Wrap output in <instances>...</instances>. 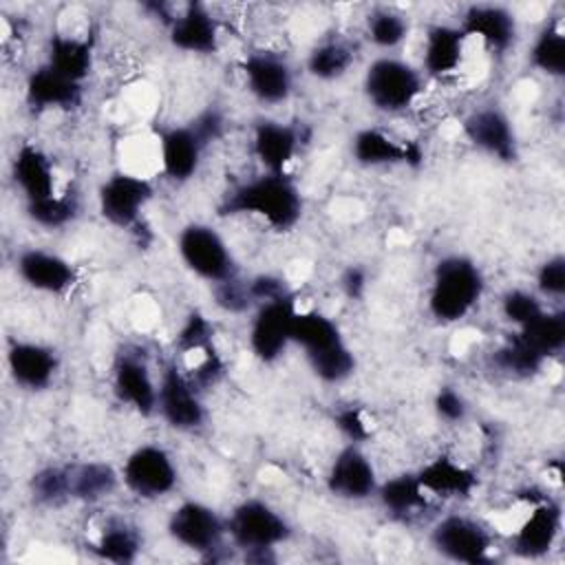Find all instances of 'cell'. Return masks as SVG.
<instances>
[{
	"mask_svg": "<svg viewBox=\"0 0 565 565\" xmlns=\"http://www.w3.org/2000/svg\"><path fill=\"white\" fill-rule=\"evenodd\" d=\"M247 88L263 104H280L291 93L289 64L271 53H254L243 62Z\"/></svg>",
	"mask_w": 565,
	"mask_h": 565,
	"instance_id": "15",
	"label": "cell"
},
{
	"mask_svg": "<svg viewBox=\"0 0 565 565\" xmlns=\"http://www.w3.org/2000/svg\"><path fill=\"white\" fill-rule=\"evenodd\" d=\"M335 426L351 439V441H364L369 437V426L362 417L360 408H342L335 413Z\"/></svg>",
	"mask_w": 565,
	"mask_h": 565,
	"instance_id": "46",
	"label": "cell"
},
{
	"mask_svg": "<svg viewBox=\"0 0 565 565\" xmlns=\"http://www.w3.org/2000/svg\"><path fill=\"white\" fill-rule=\"evenodd\" d=\"M214 300L221 309H225L230 313H241L254 302L249 282H241V280H236V276L214 282Z\"/></svg>",
	"mask_w": 565,
	"mask_h": 565,
	"instance_id": "42",
	"label": "cell"
},
{
	"mask_svg": "<svg viewBox=\"0 0 565 565\" xmlns=\"http://www.w3.org/2000/svg\"><path fill=\"white\" fill-rule=\"evenodd\" d=\"M13 179L26 196V203L55 196L53 166L49 157L31 143H22L13 159Z\"/></svg>",
	"mask_w": 565,
	"mask_h": 565,
	"instance_id": "21",
	"label": "cell"
},
{
	"mask_svg": "<svg viewBox=\"0 0 565 565\" xmlns=\"http://www.w3.org/2000/svg\"><path fill=\"white\" fill-rule=\"evenodd\" d=\"M463 135L483 152L501 159L516 161V137L510 119L499 108H481L463 119Z\"/></svg>",
	"mask_w": 565,
	"mask_h": 565,
	"instance_id": "13",
	"label": "cell"
},
{
	"mask_svg": "<svg viewBox=\"0 0 565 565\" xmlns=\"http://www.w3.org/2000/svg\"><path fill=\"white\" fill-rule=\"evenodd\" d=\"M203 148L205 146L201 143V139L194 135L190 126L166 130L161 135L163 172L172 181H188L199 170Z\"/></svg>",
	"mask_w": 565,
	"mask_h": 565,
	"instance_id": "22",
	"label": "cell"
},
{
	"mask_svg": "<svg viewBox=\"0 0 565 565\" xmlns=\"http://www.w3.org/2000/svg\"><path fill=\"white\" fill-rule=\"evenodd\" d=\"M364 93L377 110L397 113L417 99L422 93V77L402 60L380 57L366 68Z\"/></svg>",
	"mask_w": 565,
	"mask_h": 565,
	"instance_id": "3",
	"label": "cell"
},
{
	"mask_svg": "<svg viewBox=\"0 0 565 565\" xmlns=\"http://www.w3.org/2000/svg\"><path fill=\"white\" fill-rule=\"evenodd\" d=\"M435 411H437V415H439L441 419H446V422H461V419L466 417L468 406H466L463 397H461L457 391L444 386V388H439L437 395H435Z\"/></svg>",
	"mask_w": 565,
	"mask_h": 565,
	"instance_id": "45",
	"label": "cell"
},
{
	"mask_svg": "<svg viewBox=\"0 0 565 565\" xmlns=\"http://www.w3.org/2000/svg\"><path fill=\"white\" fill-rule=\"evenodd\" d=\"M351 152L362 166H386V163H419L422 152L415 143H397L382 130L364 128L353 137Z\"/></svg>",
	"mask_w": 565,
	"mask_h": 565,
	"instance_id": "25",
	"label": "cell"
},
{
	"mask_svg": "<svg viewBox=\"0 0 565 565\" xmlns=\"http://www.w3.org/2000/svg\"><path fill=\"white\" fill-rule=\"evenodd\" d=\"M426 492L437 497H468L477 488V477L448 457H437L417 472Z\"/></svg>",
	"mask_w": 565,
	"mask_h": 565,
	"instance_id": "27",
	"label": "cell"
},
{
	"mask_svg": "<svg viewBox=\"0 0 565 565\" xmlns=\"http://www.w3.org/2000/svg\"><path fill=\"white\" fill-rule=\"evenodd\" d=\"M298 148V132L291 126L278 121H258L254 128V154L267 168V172L285 174L287 163Z\"/></svg>",
	"mask_w": 565,
	"mask_h": 565,
	"instance_id": "24",
	"label": "cell"
},
{
	"mask_svg": "<svg viewBox=\"0 0 565 565\" xmlns=\"http://www.w3.org/2000/svg\"><path fill=\"white\" fill-rule=\"evenodd\" d=\"M351 62L353 53L344 42H324L309 53L307 68L318 79H335L347 73Z\"/></svg>",
	"mask_w": 565,
	"mask_h": 565,
	"instance_id": "35",
	"label": "cell"
},
{
	"mask_svg": "<svg viewBox=\"0 0 565 565\" xmlns=\"http://www.w3.org/2000/svg\"><path fill=\"white\" fill-rule=\"evenodd\" d=\"M530 57H532V64L541 73L561 77L565 73V35H563V31L556 24L545 26L536 38Z\"/></svg>",
	"mask_w": 565,
	"mask_h": 565,
	"instance_id": "34",
	"label": "cell"
},
{
	"mask_svg": "<svg viewBox=\"0 0 565 565\" xmlns=\"http://www.w3.org/2000/svg\"><path fill=\"white\" fill-rule=\"evenodd\" d=\"M463 35H477L492 51H505L516 38L514 15L497 4H475L461 20Z\"/></svg>",
	"mask_w": 565,
	"mask_h": 565,
	"instance_id": "20",
	"label": "cell"
},
{
	"mask_svg": "<svg viewBox=\"0 0 565 565\" xmlns=\"http://www.w3.org/2000/svg\"><path fill=\"white\" fill-rule=\"evenodd\" d=\"M212 342V324L207 322V318L199 311L190 313L185 324L181 327V331L177 333V347L181 351H207Z\"/></svg>",
	"mask_w": 565,
	"mask_h": 565,
	"instance_id": "43",
	"label": "cell"
},
{
	"mask_svg": "<svg viewBox=\"0 0 565 565\" xmlns=\"http://www.w3.org/2000/svg\"><path fill=\"white\" fill-rule=\"evenodd\" d=\"M221 214H256L274 230H289L302 214V199L287 174L267 172L238 185L218 207Z\"/></svg>",
	"mask_w": 565,
	"mask_h": 565,
	"instance_id": "1",
	"label": "cell"
},
{
	"mask_svg": "<svg viewBox=\"0 0 565 565\" xmlns=\"http://www.w3.org/2000/svg\"><path fill=\"white\" fill-rule=\"evenodd\" d=\"M340 287L349 298H353V300L362 298V294L366 289V271L362 267H355V265L347 267L344 274L340 276Z\"/></svg>",
	"mask_w": 565,
	"mask_h": 565,
	"instance_id": "49",
	"label": "cell"
},
{
	"mask_svg": "<svg viewBox=\"0 0 565 565\" xmlns=\"http://www.w3.org/2000/svg\"><path fill=\"white\" fill-rule=\"evenodd\" d=\"M327 488L331 494L351 501H360L377 492L375 468L355 444L335 455L327 472Z\"/></svg>",
	"mask_w": 565,
	"mask_h": 565,
	"instance_id": "12",
	"label": "cell"
},
{
	"mask_svg": "<svg viewBox=\"0 0 565 565\" xmlns=\"http://www.w3.org/2000/svg\"><path fill=\"white\" fill-rule=\"evenodd\" d=\"M157 411L177 430H194L205 419L196 388L174 364H168L161 373L157 386Z\"/></svg>",
	"mask_w": 565,
	"mask_h": 565,
	"instance_id": "8",
	"label": "cell"
},
{
	"mask_svg": "<svg viewBox=\"0 0 565 565\" xmlns=\"http://www.w3.org/2000/svg\"><path fill=\"white\" fill-rule=\"evenodd\" d=\"M433 545L439 554L457 563H488L490 534L472 519L450 514L441 519L433 530Z\"/></svg>",
	"mask_w": 565,
	"mask_h": 565,
	"instance_id": "9",
	"label": "cell"
},
{
	"mask_svg": "<svg viewBox=\"0 0 565 565\" xmlns=\"http://www.w3.org/2000/svg\"><path fill=\"white\" fill-rule=\"evenodd\" d=\"M68 499L79 501H99L117 488V472L108 463L88 461L66 466Z\"/></svg>",
	"mask_w": 565,
	"mask_h": 565,
	"instance_id": "28",
	"label": "cell"
},
{
	"mask_svg": "<svg viewBox=\"0 0 565 565\" xmlns=\"http://www.w3.org/2000/svg\"><path fill=\"white\" fill-rule=\"evenodd\" d=\"M97 199L99 212L108 223L117 227H130L137 223L141 207L152 199V185L148 179L137 174L117 172L102 183Z\"/></svg>",
	"mask_w": 565,
	"mask_h": 565,
	"instance_id": "10",
	"label": "cell"
},
{
	"mask_svg": "<svg viewBox=\"0 0 565 565\" xmlns=\"http://www.w3.org/2000/svg\"><path fill=\"white\" fill-rule=\"evenodd\" d=\"M179 254L188 269L210 282H221L236 276V265L225 241L210 225H185L179 234Z\"/></svg>",
	"mask_w": 565,
	"mask_h": 565,
	"instance_id": "5",
	"label": "cell"
},
{
	"mask_svg": "<svg viewBox=\"0 0 565 565\" xmlns=\"http://www.w3.org/2000/svg\"><path fill=\"white\" fill-rule=\"evenodd\" d=\"M49 66L82 84L93 68V44L88 40L57 33L49 40Z\"/></svg>",
	"mask_w": 565,
	"mask_h": 565,
	"instance_id": "29",
	"label": "cell"
},
{
	"mask_svg": "<svg viewBox=\"0 0 565 565\" xmlns=\"http://www.w3.org/2000/svg\"><path fill=\"white\" fill-rule=\"evenodd\" d=\"M545 309L541 307V300L536 296H532L530 291L514 289V291H508L503 298V316L519 327L532 322Z\"/></svg>",
	"mask_w": 565,
	"mask_h": 565,
	"instance_id": "41",
	"label": "cell"
},
{
	"mask_svg": "<svg viewBox=\"0 0 565 565\" xmlns=\"http://www.w3.org/2000/svg\"><path fill=\"white\" fill-rule=\"evenodd\" d=\"M516 338L547 360V355L558 353L565 344V316L543 311L532 322L523 324Z\"/></svg>",
	"mask_w": 565,
	"mask_h": 565,
	"instance_id": "31",
	"label": "cell"
},
{
	"mask_svg": "<svg viewBox=\"0 0 565 565\" xmlns=\"http://www.w3.org/2000/svg\"><path fill=\"white\" fill-rule=\"evenodd\" d=\"M406 20L393 11H375L373 15H369V38L382 49L397 46L406 38Z\"/></svg>",
	"mask_w": 565,
	"mask_h": 565,
	"instance_id": "40",
	"label": "cell"
},
{
	"mask_svg": "<svg viewBox=\"0 0 565 565\" xmlns=\"http://www.w3.org/2000/svg\"><path fill=\"white\" fill-rule=\"evenodd\" d=\"M93 550L99 558H106L113 563H132L141 550V541L135 527L121 521H115L104 527Z\"/></svg>",
	"mask_w": 565,
	"mask_h": 565,
	"instance_id": "33",
	"label": "cell"
},
{
	"mask_svg": "<svg viewBox=\"0 0 565 565\" xmlns=\"http://www.w3.org/2000/svg\"><path fill=\"white\" fill-rule=\"evenodd\" d=\"M190 128L194 130V135L201 139L203 146H207L210 141L218 139L221 132H223V117L216 113V110H203L192 124Z\"/></svg>",
	"mask_w": 565,
	"mask_h": 565,
	"instance_id": "47",
	"label": "cell"
},
{
	"mask_svg": "<svg viewBox=\"0 0 565 565\" xmlns=\"http://www.w3.org/2000/svg\"><path fill=\"white\" fill-rule=\"evenodd\" d=\"M225 532L221 516L205 503L185 501L168 519V534L183 547L194 552L214 550Z\"/></svg>",
	"mask_w": 565,
	"mask_h": 565,
	"instance_id": "11",
	"label": "cell"
},
{
	"mask_svg": "<svg viewBox=\"0 0 565 565\" xmlns=\"http://www.w3.org/2000/svg\"><path fill=\"white\" fill-rule=\"evenodd\" d=\"M296 307L291 296L260 302L249 331V347L260 362H276L291 342Z\"/></svg>",
	"mask_w": 565,
	"mask_h": 565,
	"instance_id": "7",
	"label": "cell"
},
{
	"mask_svg": "<svg viewBox=\"0 0 565 565\" xmlns=\"http://www.w3.org/2000/svg\"><path fill=\"white\" fill-rule=\"evenodd\" d=\"M307 362L322 382H331V384L347 380L355 369V358L344 342L318 353H309Z\"/></svg>",
	"mask_w": 565,
	"mask_h": 565,
	"instance_id": "36",
	"label": "cell"
},
{
	"mask_svg": "<svg viewBox=\"0 0 565 565\" xmlns=\"http://www.w3.org/2000/svg\"><path fill=\"white\" fill-rule=\"evenodd\" d=\"M26 102L35 108H75L82 102V84L64 77L49 64L26 79Z\"/></svg>",
	"mask_w": 565,
	"mask_h": 565,
	"instance_id": "23",
	"label": "cell"
},
{
	"mask_svg": "<svg viewBox=\"0 0 565 565\" xmlns=\"http://www.w3.org/2000/svg\"><path fill=\"white\" fill-rule=\"evenodd\" d=\"M170 42L188 53H214L218 49V24L203 4L190 2L170 22Z\"/></svg>",
	"mask_w": 565,
	"mask_h": 565,
	"instance_id": "18",
	"label": "cell"
},
{
	"mask_svg": "<svg viewBox=\"0 0 565 565\" xmlns=\"http://www.w3.org/2000/svg\"><path fill=\"white\" fill-rule=\"evenodd\" d=\"M561 530V510L552 501L539 503L532 514L521 523L512 539V547L519 556L536 558L550 552Z\"/></svg>",
	"mask_w": 565,
	"mask_h": 565,
	"instance_id": "19",
	"label": "cell"
},
{
	"mask_svg": "<svg viewBox=\"0 0 565 565\" xmlns=\"http://www.w3.org/2000/svg\"><path fill=\"white\" fill-rule=\"evenodd\" d=\"M382 505L393 514H411L426 508V490L417 481V475H397L377 486Z\"/></svg>",
	"mask_w": 565,
	"mask_h": 565,
	"instance_id": "32",
	"label": "cell"
},
{
	"mask_svg": "<svg viewBox=\"0 0 565 565\" xmlns=\"http://www.w3.org/2000/svg\"><path fill=\"white\" fill-rule=\"evenodd\" d=\"M232 541L247 552H269L291 534L289 523L265 501L247 499L238 503L225 523Z\"/></svg>",
	"mask_w": 565,
	"mask_h": 565,
	"instance_id": "4",
	"label": "cell"
},
{
	"mask_svg": "<svg viewBox=\"0 0 565 565\" xmlns=\"http://www.w3.org/2000/svg\"><path fill=\"white\" fill-rule=\"evenodd\" d=\"M121 479L137 497L157 499L177 486V468L163 448L141 446L128 455Z\"/></svg>",
	"mask_w": 565,
	"mask_h": 565,
	"instance_id": "6",
	"label": "cell"
},
{
	"mask_svg": "<svg viewBox=\"0 0 565 565\" xmlns=\"http://www.w3.org/2000/svg\"><path fill=\"white\" fill-rule=\"evenodd\" d=\"M463 40L466 35L457 26L448 24H433L426 31V44H424V68L426 73L441 77L461 64L463 57Z\"/></svg>",
	"mask_w": 565,
	"mask_h": 565,
	"instance_id": "26",
	"label": "cell"
},
{
	"mask_svg": "<svg viewBox=\"0 0 565 565\" xmlns=\"http://www.w3.org/2000/svg\"><path fill=\"white\" fill-rule=\"evenodd\" d=\"M18 274L29 287L46 294H62L75 285L73 265L44 249L22 252L18 258Z\"/></svg>",
	"mask_w": 565,
	"mask_h": 565,
	"instance_id": "16",
	"label": "cell"
},
{
	"mask_svg": "<svg viewBox=\"0 0 565 565\" xmlns=\"http://www.w3.org/2000/svg\"><path fill=\"white\" fill-rule=\"evenodd\" d=\"M31 492L40 503H60L68 499V481H66V466H49L33 475Z\"/></svg>",
	"mask_w": 565,
	"mask_h": 565,
	"instance_id": "39",
	"label": "cell"
},
{
	"mask_svg": "<svg viewBox=\"0 0 565 565\" xmlns=\"http://www.w3.org/2000/svg\"><path fill=\"white\" fill-rule=\"evenodd\" d=\"M481 294L479 267L466 256H446L435 267L428 309L441 322H457L477 305Z\"/></svg>",
	"mask_w": 565,
	"mask_h": 565,
	"instance_id": "2",
	"label": "cell"
},
{
	"mask_svg": "<svg viewBox=\"0 0 565 565\" xmlns=\"http://www.w3.org/2000/svg\"><path fill=\"white\" fill-rule=\"evenodd\" d=\"M7 364L15 384L42 391L57 371V355L53 349L38 342H15L7 353Z\"/></svg>",
	"mask_w": 565,
	"mask_h": 565,
	"instance_id": "17",
	"label": "cell"
},
{
	"mask_svg": "<svg viewBox=\"0 0 565 565\" xmlns=\"http://www.w3.org/2000/svg\"><path fill=\"white\" fill-rule=\"evenodd\" d=\"M26 212L29 216L44 227H62L68 221L75 218L77 214V201L71 192L66 194H55L49 196L44 201H35V203H26Z\"/></svg>",
	"mask_w": 565,
	"mask_h": 565,
	"instance_id": "38",
	"label": "cell"
},
{
	"mask_svg": "<svg viewBox=\"0 0 565 565\" xmlns=\"http://www.w3.org/2000/svg\"><path fill=\"white\" fill-rule=\"evenodd\" d=\"M492 362H494V366H499L505 373L525 377V375H534L543 366L545 358H541L536 351H532L527 344H523L514 335L501 349L494 351Z\"/></svg>",
	"mask_w": 565,
	"mask_h": 565,
	"instance_id": "37",
	"label": "cell"
},
{
	"mask_svg": "<svg viewBox=\"0 0 565 565\" xmlns=\"http://www.w3.org/2000/svg\"><path fill=\"white\" fill-rule=\"evenodd\" d=\"M536 285L547 296H563L565 294V258L561 254L547 258L541 265V269L536 274Z\"/></svg>",
	"mask_w": 565,
	"mask_h": 565,
	"instance_id": "44",
	"label": "cell"
},
{
	"mask_svg": "<svg viewBox=\"0 0 565 565\" xmlns=\"http://www.w3.org/2000/svg\"><path fill=\"white\" fill-rule=\"evenodd\" d=\"M291 342L300 344L305 349V355L309 353H318L324 351L329 347H335L342 340L338 324L318 313V311H302L294 316V324H291Z\"/></svg>",
	"mask_w": 565,
	"mask_h": 565,
	"instance_id": "30",
	"label": "cell"
},
{
	"mask_svg": "<svg viewBox=\"0 0 565 565\" xmlns=\"http://www.w3.org/2000/svg\"><path fill=\"white\" fill-rule=\"evenodd\" d=\"M249 291H252V298L254 300H274V298H282V296H289L287 294V287L280 278L276 276H256L249 280Z\"/></svg>",
	"mask_w": 565,
	"mask_h": 565,
	"instance_id": "48",
	"label": "cell"
},
{
	"mask_svg": "<svg viewBox=\"0 0 565 565\" xmlns=\"http://www.w3.org/2000/svg\"><path fill=\"white\" fill-rule=\"evenodd\" d=\"M115 395L130 404L139 415L148 417L157 411V384L152 382L148 364L132 353H121L113 373Z\"/></svg>",
	"mask_w": 565,
	"mask_h": 565,
	"instance_id": "14",
	"label": "cell"
}]
</instances>
